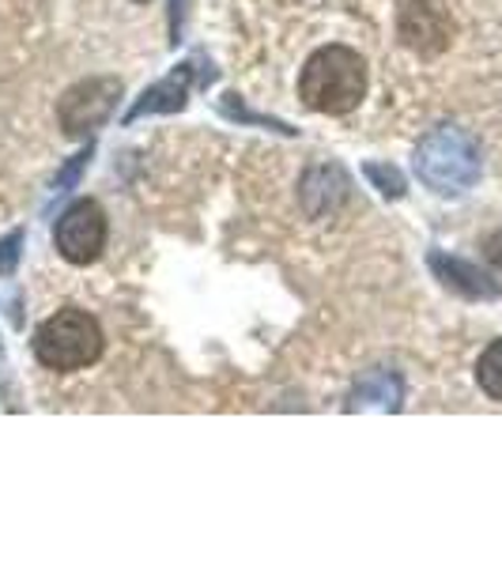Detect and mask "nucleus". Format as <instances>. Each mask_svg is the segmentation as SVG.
Segmentation results:
<instances>
[{
  "instance_id": "obj_1",
  "label": "nucleus",
  "mask_w": 502,
  "mask_h": 566,
  "mask_svg": "<svg viewBox=\"0 0 502 566\" xmlns=\"http://www.w3.org/2000/svg\"><path fill=\"white\" fill-rule=\"evenodd\" d=\"M367 91V65L348 45H325L306 61L299 95L317 114H348Z\"/></svg>"
},
{
  "instance_id": "obj_2",
  "label": "nucleus",
  "mask_w": 502,
  "mask_h": 566,
  "mask_svg": "<svg viewBox=\"0 0 502 566\" xmlns=\"http://www.w3.org/2000/svg\"><path fill=\"white\" fill-rule=\"evenodd\" d=\"M416 170L435 193H464L480 178V144L464 129L442 125L419 144Z\"/></svg>"
},
{
  "instance_id": "obj_3",
  "label": "nucleus",
  "mask_w": 502,
  "mask_h": 566,
  "mask_svg": "<svg viewBox=\"0 0 502 566\" xmlns=\"http://www.w3.org/2000/svg\"><path fill=\"white\" fill-rule=\"evenodd\" d=\"M34 355L50 370H84L103 355V328L84 310H61L34 333Z\"/></svg>"
},
{
  "instance_id": "obj_4",
  "label": "nucleus",
  "mask_w": 502,
  "mask_h": 566,
  "mask_svg": "<svg viewBox=\"0 0 502 566\" xmlns=\"http://www.w3.org/2000/svg\"><path fill=\"white\" fill-rule=\"evenodd\" d=\"M106 242V216L95 200H80L72 205L57 223V250L72 264H87L98 258Z\"/></svg>"
},
{
  "instance_id": "obj_5",
  "label": "nucleus",
  "mask_w": 502,
  "mask_h": 566,
  "mask_svg": "<svg viewBox=\"0 0 502 566\" xmlns=\"http://www.w3.org/2000/svg\"><path fill=\"white\" fill-rule=\"evenodd\" d=\"M117 95H122L117 80H87V84H76L61 98V125H65V133L80 136L95 129L98 122H106Z\"/></svg>"
},
{
  "instance_id": "obj_6",
  "label": "nucleus",
  "mask_w": 502,
  "mask_h": 566,
  "mask_svg": "<svg viewBox=\"0 0 502 566\" xmlns=\"http://www.w3.org/2000/svg\"><path fill=\"white\" fill-rule=\"evenodd\" d=\"M397 34L408 50L423 53H442L450 45V20L431 4V0H412V4L400 8V20H397Z\"/></svg>"
},
{
  "instance_id": "obj_7",
  "label": "nucleus",
  "mask_w": 502,
  "mask_h": 566,
  "mask_svg": "<svg viewBox=\"0 0 502 566\" xmlns=\"http://www.w3.org/2000/svg\"><path fill=\"white\" fill-rule=\"evenodd\" d=\"M435 269L442 272L450 287L464 291V295H495V287H491V283H483V276H477V272H472L469 264H458V261L435 258Z\"/></svg>"
},
{
  "instance_id": "obj_8",
  "label": "nucleus",
  "mask_w": 502,
  "mask_h": 566,
  "mask_svg": "<svg viewBox=\"0 0 502 566\" xmlns=\"http://www.w3.org/2000/svg\"><path fill=\"white\" fill-rule=\"evenodd\" d=\"M477 378H480V389L488 392L491 400H502V340H495L480 355Z\"/></svg>"
},
{
  "instance_id": "obj_9",
  "label": "nucleus",
  "mask_w": 502,
  "mask_h": 566,
  "mask_svg": "<svg viewBox=\"0 0 502 566\" xmlns=\"http://www.w3.org/2000/svg\"><path fill=\"white\" fill-rule=\"evenodd\" d=\"M181 95H186V84H178V80H167V84H159L155 91L144 95V103L133 109V117L136 114H148V109H178Z\"/></svg>"
},
{
  "instance_id": "obj_10",
  "label": "nucleus",
  "mask_w": 502,
  "mask_h": 566,
  "mask_svg": "<svg viewBox=\"0 0 502 566\" xmlns=\"http://www.w3.org/2000/svg\"><path fill=\"white\" fill-rule=\"evenodd\" d=\"M367 175H370L374 181H378V186H381V193H386V197H400V193H405V181H400V175H397V170H381V167H370Z\"/></svg>"
},
{
  "instance_id": "obj_11",
  "label": "nucleus",
  "mask_w": 502,
  "mask_h": 566,
  "mask_svg": "<svg viewBox=\"0 0 502 566\" xmlns=\"http://www.w3.org/2000/svg\"><path fill=\"white\" fill-rule=\"evenodd\" d=\"M488 258L495 261V264H502V231L488 239Z\"/></svg>"
}]
</instances>
